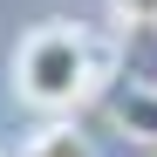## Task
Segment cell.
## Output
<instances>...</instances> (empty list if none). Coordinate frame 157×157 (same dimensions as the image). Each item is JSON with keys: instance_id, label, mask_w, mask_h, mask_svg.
Segmentation results:
<instances>
[{"instance_id": "cell-4", "label": "cell", "mask_w": 157, "mask_h": 157, "mask_svg": "<svg viewBox=\"0 0 157 157\" xmlns=\"http://www.w3.org/2000/svg\"><path fill=\"white\" fill-rule=\"evenodd\" d=\"M123 28H157V0H109Z\"/></svg>"}, {"instance_id": "cell-2", "label": "cell", "mask_w": 157, "mask_h": 157, "mask_svg": "<svg viewBox=\"0 0 157 157\" xmlns=\"http://www.w3.org/2000/svg\"><path fill=\"white\" fill-rule=\"evenodd\" d=\"M109 123L123 130V137H137V144H150L157 150V82L150 75H130V82H109Z\"/></svg>"}, {"instance_id": "cell-1", "label": "cell", "mask_w": 157, "mask_h": 157, "mask_svg": "<svg viewBox=\"0 0 157 157\" xmlns=\"http://www.w3.org/2000/svg\"><path fill=\"white\" fill-rule=\"evenodd\" d=\"M102 75H109V41H96L82 21H41V28L21 34V48H14V89H21V102H34L41 116L82 109Z\"/></svg>"}, {"instance_id": "cell-3", "label": "cell", "mask_w": 157, "mask_h": 157, "mask_svg": "<svg viewBox=\"0 0 157 157\" xmlns=\"http://www.w3.org/2000/svg\"><path fill=\"white\" fill-rule=\"evenodd\" d=\"M28 157H96V150H89V137H82L75 123H48L41 137L28 144Z\"/></svg>"}, {"instance_id": "cell-5", "label": "cell", "mask_w": 157, "mask_h": 157, "mask_svg": "<svg viewBox=\"0 0 157 157\" xmlns=\"http://www.w3.org/2000/svg\"><path fill=\"white\" fill-rule=\"evenodd\" d=\"M150 157H157V150H150Z\"/></svg>"}]
</instances>
